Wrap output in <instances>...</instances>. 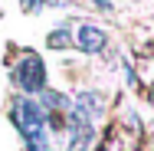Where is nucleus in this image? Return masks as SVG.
Listing matches in <instances>:
<instances>
[{"instance_id": "f257e3e1", "label": "nucleus", "mask_w": 154, "mask_h": 151, "mask_svg": "<svg viewBox=\"0 0 154 151\" xmlns=\"http://www.w3.org/2000/svg\"><path fill=\"white\" fill-rule=\"evenodd\" d=\"M10 82L23 92V95L43 92L46 89V66H43V59H39L36 53H23V59L17 62L13 72H10Z\"/></svg>"}, {"instance_id": "f03ea898", "label": "nucleus", "mask_w": 154, "mask_h": 151, "mask_svg": "<svg viewBox=\"0 0 154 151\" xmlns=\"http://www.w3.org/2000/svg\"><path fill=\"white\" fill-rule=\"evenodd\" d=\"M75 43H79L82 53H102V49L108 46V36H105L102 27H95V23H82V27L75 30Z\"/></svg>"}, {"instance_id": "7ed1b4c3", "label": "nucleus", "mask_w": 154, "mask_h": 151, "mask_svg": "<svg viewBox=\"0 0 154 151\" xmlns=\"http://www.w3.org/2000/svg\"><path fill=\"white\" fill-rule=\"evenodd\" d=\"M46 112H69L72 109V99L69 95H62V92H49V89H43V102H39Z\"/></svg>"}, {"instance_id": "20e7f679", "label": "nucleus", "mask_w": 154, "mask_h": 151, "mask_svg": "<svg viewBox=\"0 0 154 151\" xmlns=\"http://www.w3.org/2000/svg\"><path fill=\"white\" fill-rule=\"evenodd\" d=\"M72 43H75V33L69 30V27H59V30H53L49 36H46V46H49V49H56V53L69 49Z\"/></svg>"}, {"instance_id": "39448f33", "label": "nucleus", "mask_w": 154, "mask_h": 151, "mask_svg": "<svg viewBox=\"0 0 154 151\" xmlns=\"http://www.w3.org/2000/svg\"><path fill=\"white\" fill-rule=\"evenodd\" d=\"M95 7H98V10H112V3H108V0H92Z\"/></svg>"}]
</instances>
